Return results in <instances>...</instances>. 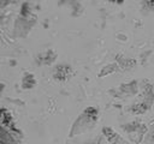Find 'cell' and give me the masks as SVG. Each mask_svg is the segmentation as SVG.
Listing matches in <instances>:
<instances>
[{
    "instance_id": "obj_1",
    "label": "cell",
    "mask_w": 154,
    "mask_h": 144,
    "mask_svg": "<svg viewBox=\"0 0 154 144\" xmlns=\"http://www.w3.org/2000/svg\"><path fill=\"white\" fill-rule=\"evenodd\" d=\"M99 120V110L94 106L87 107L73 121L71 128H70V137L82 134L89 130H91Z\"/></svg>"
},
{
    "instance_id": "obj_2",
    "label": "cell",
    "mask_w": 154,
    "mask_h": 144,
    "mask_svg": "<svg viewBox=\"0 0 154 144\" xmlns=\"http://www.w3.org/2000/svg\"><path fill=\"white\" fill-rule=\"evenodd\" d=\"M36 23V16L31 12V7L28 2H24L20 8V13L14 24V36L16 37H25L34 24Z\"/></svg>"
},
{
    "instance_id": "obj_3",
    "label": "cell",
    "mask_w": 154,
    "mask_h": 144,
    "mask_svg": "<svg viewBox=\"0 0 154 144\" xmlns=\"http://www.w3.org/2000/svg\"><path fill=\"white\" fill-rule=\"evenodd\" d=\"M123 130L128 133L129 138L134 143H141L144 134L148 132V127L146 126V124H143L140 120H135V121L125 124L123 126Z\"/></svg>"
},
{
    "instance_id": "obj_4",
    "label": "cell",
    "mask_w": 154,
    "mask_h": 144,
    "mask_svg": "<svg viewBox=\"0 0 154 144\" xmlns=\"http://www.w3.org/2000/svg\"><path fill=\"white\" fill-rule=\"evenodd\" d=\"M73 74V70L67 64H59L53 68V79L60 83L69 80Z\"/></svg>"
},
{
    "instance_id": "obj_5",
    "label": "cell",
    "mask_w": 154,
    "mask_h": 144,
    "mask_svg": "<svg viewBox=\"0 0 154 144\" xmlns=\"http://www.w3.org/2000/svg\"><path fill=\"white\" fill-rule=\"evenodd\" d=\"M0 144H22L19 140V132L1 127Z\"/></svg>"
},
{
    "instance_id": "obj_6",
    "label": "cell",
    "mask_w": 154,
    "mask_h": 144,
    "mask_svg": "<svg viewBox=\"0 0 154 144\" xmlns=\"http://www.w3.org/2000/svg\"><path fill=\"white\" fill-rule=\"evenodd\" d=\"M102 134L105 136V138L108 140L109 144H128L125 142V139L119 133H117L113 128H111L108 126L102 127Z\"/></svg>"
},
{
    "instance_id": "obj_7",
    "label": "cell",
    "mask_w": 154,
    "mask_h": 144,
    "mask_svg": "<svg viewBox=\"0 0 154 144\" xmlns=\"http://www.w3.org/2000/svg\"><path fill=\"white\" fill-rule=\"evenodd\" d=\"M57 59V53L53 50V49H48V50H45L42 53H40L37 56H36V62L38 65H52Z\"/></svg>"
},
{
    "instance_id": "obj_8",
    "label": "cell",
    "mask_w": 154,
    "mask_h": 144,
    "mask_svg": "<svg viewBox=\"0 0 154 144\" xmlns=\"http://www.w3.org/2000/svg\"><path fill=\"white\" fill-rule=\"evenodd\" d=\"M116 62L120 67V70H131L136 65V60L132 58H126L122 54L116 55Z\"/></svg>"
},
{
    "instance_id": "obj_9",
    "label": "cell",
    "mask_w": 154,
    "mask_h": 144,
    "mask_svg": "<svg viewBox=\"0 0 154 144\" xmlns=\"http://www.w3.org/2000/svg\"><path fill=\"white\" fill-rule=\"evenodd\" d=\"M137 91H138V82H136V80L122 84L119 86V94H122V95L131 96V95L137 94Z\"/></svg>"
},
{
    "instance_id": "obj_10",
    "label": "cell",
    "mask_w": 154,
    "mask_h": 144,
    "mask_svg": "<svg viewBox=\"0 0 154 144\" xmlns=\"http://www.w3.org/2000/svg\"><path fill=\"white\" fill-rule=\"evenodd\" d=\"M142 101L148 103L149 106H153L154 104V91H153V86L148 83V82H144L143 86H142Z\"/></svg>"
},
{
    "instance_id": "obj_11",
    "label": "cell",
    "mask_w": 154,
    "mask_h": 144,
    "mask_svg": "<svg viewBox=\"0 0 154 144\" xmlns=\"http://www.w3.org/2000/svg\"><path fill=\"white\" fill-rule=\"evenodd\" d=\"M36 78L31 72H24L23 77H22V83L20 86L23 90H30L32 88H35L36 85Z\"/></svg>"
},
{
    "instance_id": "obj_12",
    "label": "cell",
    "mask_w": 154,
    "mask_h": 144,
    "mask_svg": "<svg viewBox=\"0 0 154 144\" xmlns=\"http://www.w3.org/2000/svg\"><path fill=\"white\" fill-rule=\"evenodd\" d=\"M119 70H120V67L118 66L117 62H111V64H108V65L101 67V70H100L99 73H97V77L103 78V77H107V76H109V74H113V73L118 72Z\"/></svg>"
},
{
    "instance_id": "obj_13",
    "label": "cell",
    "mask_w": 154,
    "mask_h": 144,
    "mask_svg": "<svg viewBox=\"0 0 154 144\" xmlns=\"http://www.w3.org/2000/svg\"><path fill=\"white\" fill-rule=\"evenodd\" d=\"M150 107H152V106H149L148 103L141 101V102H138V103H135V104L130 106L129 110H130V113H132V114H135V115H141V114L147 113V112L150 109Z\"/></svg>"
},
{
    "instance_id": "obj_14",
    "label": "cell",
    "mask_w": 154,
    "mask_h": 144,
    "mask_svg": "<svg viewBox=\"0 0 154 144\" xmlns=\"http://www.w3.org/2000/svg\"><path fill=\"white\" fill-rule=\"evenodd\" d=\"M142 5L146 10H154V0H143Z\"/></svg>"
},
{
    "instance_id": "obj_15",
    "label": "cell",
    "mask_w": 154,
    "mask_h": 144,
    "mask_svg": "<svg viewBox=\"0 0 154 144\" xmlns=\"http://www.w3.org/2000/svg\"><path fill=\"white\" fill-rule=\"evenodd\" d=\"M17 0H0V5H1V8H4L6 5H11V4H16Z\"/></svg>"
},
{
    "instance_id": "obj_16",
    "label": "cell",
    "mask_w": 154,
    "mask_h": 144,
    "mask_svg": "<svg viewBox=\"0 0 154 144\" xmlns=\"http://www.w3.org/2000/svg\"><path fill=\"white\" fill-rule=\"evenodd\" d=\"M108 2H111V4H116V5H122L123 2H125L126 0H107Z\"/></svg>"
},
{
    "instance_id": "obj_17",
    "label": "cell",
    "mask_w": 154,
    "mask_h": 144,
    "mask_svg": "<svg viewBox=\"0 0 154 144\" xmlns=\"http://www.w3.org/2000/svg\"><path fill=\"white\" fill-rule=\"evenodd\" d=\"M149 134H150V139L154 142V124H153V126H152V128H150V132H149Z\"/></svg>"
}]
</instances>
